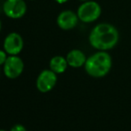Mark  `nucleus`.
<instances>
[{
	"instance_id": "f257e3e1",
	"label": "nucleus",
	"mask_w": 131,
	"mask_h": 131,
	"mask_svg": "<svg viewBox=\"0 0 131 131\" xmlns=\"http://www.w3.org/2000/svg\"><path fill=\"white\" fill-rule=\"evenodd\" d=\"M119 41L117 29L110 23H100L92 29L89 35V43L94 48L100 51L112 49Z\"/></svg>"
},
{
	"instance_id": "f03ea898",
	"label": "nucleus",
	"mask_w": 131,
	"mask_h": 131,
	"mask_svg": "<svg viewBox=\"0 0 131 131\" xmlns=\"http://www.w3.org/2000/svg\"><path fill=\"white\" fill-rule=\"evenodd\" d=\"M112 63L111 55L104 51H99L88 57L84 66L89 76L93 78H103L111 71Z\"/></svg>"
},
{
	"instance_id": "7ed1b4c3",
	"label": "nucleus",
	"mask_w": 131,
	"mask_h": 131,
	"mask_svg": "<svg viewBox=\"0 0 131 131\" xmlns=\"http://www.w3.org/2000/svg\"><path fill=\"white\" fill-rule=\"evenodd\" d=\"M102 8L98 3L95 1H85L79 7L78 14L79 19L83 23H93L96 21L101 15Z\"/></svg>"
},
{
	"instance_id": "20e7f679",
	"label": "nucleus",
	"mask_w": 131,
	"mask_h": 131,
	"mask_svg": "<svg viewBox=\"0 0 131 131\" xmlns=\"http://www.w3.org/2000/svg\"><path fill=\"white\" fill-rule=\"evenodd\" d=\"M5 14L11 19H20L27 12V5L24 0H5L3 5Z\"/></svg>"
},
{
	"instance_id": "39448f33",
	"label": "nucleus",
	"mask_w": 131,
	"mask_h": 131,
	"mask_svg": "<svg viewBox=\"0 0 131 131\" xmlns=\"http://www.w3.org/2000/svg\"><path fill=\"white\" fill-rule=\"evenodd\" d=\"M24 70L23 61L18 55H9L4 64V73L8 79H14L20 77Z\"/></svg>"
},
{
	"instance_id": "423d86ee",
	"label": "nucleus",
	"mask_w": 131,
	"mask_h": 131,
	"mask_svg": "<svg viewBox=\"0 0 131 131\" xmlns=\"http://www.w3.org/2000/svg\"><path fill=\"white\" fill-rule=\"evenodd\" d=\"M57 82L56 73L52 70H44L39 73L37 79V88L41 93H47L54 88Z\"/></svg>"
},
{
	"instance_id": "0eeeda50",
	"label": "nucleus",
	"mask_w": 131,
	"mask_h": 131,
	"mask_svg": "<svg viewBox=\"0 0 131 131\" xmlns=\"http://www.w3.org/2000/svg\"><path fill=\"white\" fill-rule=\"evenodd\" d=\"M23 39L17 32H11L4 40V50L9 55H18L23 48Z\"/></svg>"
},
{
	"instance_id": "6e6552de",
	"label": "nucleus",
	"mask_w": 131,
	"mask_h": 131,
	"mask_svg": "<svg viewBox=\"0 0 131 131\" xmlns=\"http://www.w3.org/2000/svg\"><path fill=\"white\" fill-rule=\"evenodd\" d=\"M79 20L78 14L73 13L72 11L66 10L59 14L56 19V23L60 29L63 30H70L76 27Z\"/></svg>"
},
{
	"instance_id": "1a4fd4ad",
	"label": "nucleus",
	"mask_w": 131,
	"mask_h": 131,
	"mask_svg": "<svg viewBox=\"0 0 131 131\" xmlns=\"http://www.w3.org/2000/svg\"><path fill=\"white\" fill-rule=\"evenodd\" d=\"M68 65L73 68H79L85 65L86 61V57L82 51L79 49H73L68 53L66 56Z\"/></svg>"
},
{
	"instance_id": "9d476101",
	"label": "nucleus",
	"mask_w": 131,
	"mask_h": 131,
	"mask_svg": "<svg viewBox=\"0 0 131 131\" xmlns=\"http://www.w3.org/2000/svg\"><path fill=\"white\" fill-rule=\"evenodd\" d=\"M49 67H50V70H52L56 74L63 73L68 67L67 60H66V58H64L63 56H61V55L53 56L50 60Z\"/></svg>"
},
{
	"instance_id": "9b49d317",
	"label": "nucleus",
	"mask_w": 131,
	"mask_h": 131,
	"mask_svg": "<svg viewBox=\"0 0 131 131\" xmlns=\"http://www.w3.org/2000/svg\"><path fill=\"white\" fill-rule=\"evenodd\" d=\"M7 53L6 52H5V50H1L0 49V65H4L5 62V61H6L7 59Z\"/></svg>"
},
{
	"instance_id": "f8f14e48",
	"label": "nucleus",
	"mask_w": 131,
	"mask_h": 131,
	"mask_svg": "<svg viewBox=\"0 0 131 131\" xmlns=\"http://www.w3.org/2000/svg\"><path fill=\"white\" fill-rule=\"evenodd\" d=\"M10 131H27V128H25L23 125L21 124H16L11 128Z\"/></svg>"
},
{
	"instance_id": "ddd939ff",
	"label": "nucleus",
	"mask_w": 131,
	"mask_h": 131,
	"mask_svg": "<svg viewBox=\"0 0 131 131\" xmlns=\"http://www.w3.org/2000/svg\"><path fill=\"white\" fill-rule=\"evenodd\" d=\"M55 2H57L58 4H64L66 3V2H68L69 0H54Z\"/></svg>"
},
{
	"instance_id": "4468645a",
	"label": "nucleus",
	"mask_w": 131,
	"mask_h": 131,
	"mask_svg": "<svg viewBox=\"0 0 131 131\" xmlns=\"http://www.w3.org/2000/svg\"><path fill=\"white\" fill-rule=\"evenodd\" d=\"M2 29V23H1V20H0V31Z\"/></svg>"
},
{
	"instance_id": "2eb2a0df",
	"label": "nucleus",
	"mask_w": 131,
	"mask_h": 131,
	"mask_svg": "<svg viewBox=\"0 0 131 131\" xmlns=\"http://www.w3.org/2000/svg\"><path fill=\"white\" fill-rule=\"evenodd\" d=\"M79 1H88V0H79Z\"/></svg>"
},
{
	"instance_id": "dca6fc26",
	"label": "nucleus",
	"mask_w": 131,
	"mask_h": 131,
	"mask_svg": "<svg viewBox=\"0 0 131 131\" xmlns=\"http://www.w3.org/2000/svg\"><path fill=\"white\" fill-rule=\"evenodd\" d=\"M0 131H6V130H5V129H0Z\"/></svg>"
},
{
	"instance_id": "f3484780",
	"label": "nucleus",
	"mask_w": 131,
	"mask_h": 131,
	"mask_svg": "<svg viewBox=\"0 0 131 131\" xmlns=\"http://www.w3.org/2000/svg\"><path fill=\"white\" fill-rule=\"evenodd\" d=\"M30 1H33V0H30Z\"/></svg>"
},
{
	"instance_id": "a211bd4d",
	"label": "nucleus",
	"mask_w": 131,
	"mask_h": 131,
	"mask_svg": "<svg viewBox=\"0 0 131 131\" xmlns=\"http://www.w3.org/2000/svg\"><path fill=\"white\" fill-rule=\"evenodd\" d=\"M0 1H1V0H0Z\"/></svg>"
}]
</instances>
